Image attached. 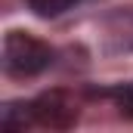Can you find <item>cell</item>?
I'll return each instance as SVG.
<instances>
[{
  "mask_svg": "<svg viewBox=\"0 0 133 133\" xmlns=\"http://www.w3.org/2000/svg\"><path fill=\"white\" fill-rule=\"evenodd\" d=\"M34 121V105L31 102H9L3 111H0V124H3V130L9 133H19L25 130V127H31Z\"/></svg>",
  "mask_w": 133,
  "mask_h": 133,
  "instance_id": "obj_3",
  "label": "cell"
},
{
  "mask_svg": "<svg viewBox=\"0 0 133 133\" xmlns=\"http://www.w3.org/2000/svg\"><path fill=\"white\" fill-rule=\"evenodd\" d=\"M34 118L37 124L43 127H53V130H65L77 121V108L68 102L65 93H43L40 99H34Z\"/></svg>",
  "mask_w": 133,
  "mask_h": 133,
  "instance_id": "obj_2",
  "label": "cell"
},
{
  "mask_svg": "<svg viewBox=\"0 0 133 133\" xmlns=\"http://www.w3.org/2000/svg\"><path fill=\"white\" fill-rule=\"evenodd\" d=\"M108 96L115 99L118 111H121L124 118H130V121H133V84H118L115 90H108Z\"/></svg>",
  "mask_w": 133,
  "mask_h": 133,
  "instance_id": "obj_5",
  "label": "cell"
},
{
  "mask_svg": "<svg viewBox=\"0 0 133 133\" xmlns=\"http://www.w3.org/2000/svg\"><path fill=\"white\" fill-rule=\"evenodd\" d=\"M25 3L31 6L37 16H43V19H53V16H59V12L71 9L77 0H25Z\"/></svg>",
  "mask_w": 133,
  "mask_h": 133,
  "instance_id": "obj_4",
  "label": "cell"
},
{
  "mask_svg": "<svg viewBox=\"0 0 133 133\" xmlns=\"http://www.w3.org/2000/svg\"><path fill=\"white\" fill-rule=\"evenodd\" d=\"M53 65L50 43L25 31H9L3 37V71L12 77H34Z\"/></svg>",
  "mask_w": 133,
  "mask_h": 133,
  "instance_id": "obj_1",
  "label": "cell"
}]
</instances>
